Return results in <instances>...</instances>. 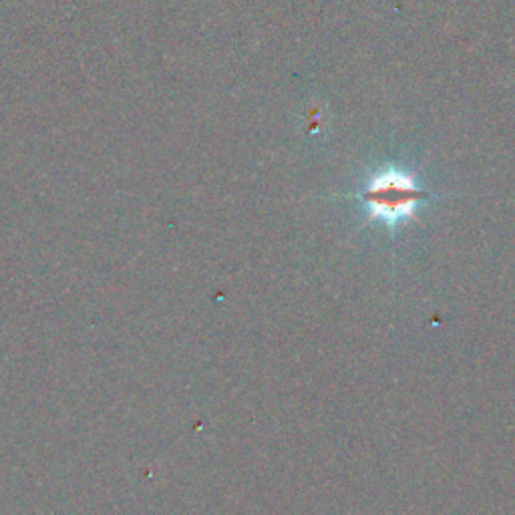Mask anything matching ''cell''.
<instances>
[{"label": "cell", "instance_id": "6da1fadb", "mask_svg": "<svg viewBox=\"0 0 515 515\" xmlns=\"http://www.w3.org/2000/svg\"><path fill=\"white\" fill-rule=\"evenodd\" d=\"M427 198L413 176L401 169H385L365 188L363 200L373 218L387 224H399L409 218Z\"/></svg>", "mask_w": 515, "mask_h": 515}]
</instances>
